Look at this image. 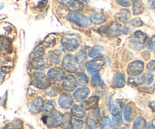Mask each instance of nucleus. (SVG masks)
<instances>
[{
	"instance_id": "2",
	"label": "nucleus",
	"mask_w": 155,
	"mask_h": 129,
	"mask_svg": "<svg viewBox=\"0 0 155 129\" xmlns=\"http://www.w3.org/2000/svg\"><path fill=\"white\" fill-rule=\"evenodd\" d=\"M81 39L77 34H67L62 38L61 45L64 49L69 51H74L78 48Z\"/></svg>"
},
{
	"instance_id": "9",
	"label": "nucleus",
	"mask_w": 155,
	"mask_h": 129,
	"mask_svg": "<svg viewBox=\"0 0 155 129\" xmlns=\"http://www.w3.org/2000/svg\"><path fill=\"white\" fill-rule=\"evenodd\" d=\"M104 62H105V60L102 57H98V58L94 59L90 61H87L85 66H86L88 73L92 74V75H94V74L98 73V71L102 68V66L104 64Z\"/></svg>"
},
{
	"instance_id": "10",
	"label": "nucleus",
	"mask_w": 155,
	"mask_h": 129,
	"mask_svg": "<svg viewBox=\"0 0 155 129\" xmlns=\"http://www.w3.org/2000/svg\"><path fill=\"white\" fill-rule=\"evenodd\" d=\"M144 67L145 66H144L143 62L142 60H136L129 64L127 67V73L131 76H139L143 72Z\"/></svg>"
},
{
	"instance_id": "26",
	"label": "nucleus",
	"mask_w": 155,
	"mask_h": 129,
	"mask_svg": "<svg viewBox=\"0 0 155 129\" xmlns=\"http://www.w3.org/2000/svg\"><path fill=\"white\" fill-rule=\"evenodd\" d=\"M146 120L142 116H137L133 122V129H146Z\"/></svg>"
},
{
	"instance_id": "29",
	"label": "nucleus",
	"mask_w": 155,
	"mask_h": 129,
	"mask_svg": "<svg viewBox=\"0 0 155 129\" xmlns=\"http://www.w3.org/2000/svg\"><path fill=\"white\" fill-rule=\"evenodd\" d=\"M61 126L63 129H72V117L70 113H65L63 115V119Z\"/></svg>"
},
{
	"instance_id": "17",
	"label": "nucleus",
	"mask_w": 155,
	"mask_h": 129,
	"mask_svg": "<svg viewBox=\"0 0 155 129\" xmlns=\"http://www.w3.org/2000/svg\"><path fill=\"white\" fill-rule=\"evenodd\" d=\"M121 108H122L123 115L125 120L129 122H132L136 114L133 105L131 104H126L121 106Z\"/></svg>"
},
{
	"instance_id": "11",
	"label": "nucleus",
	"mask_w": 155,
	"mask_h": 129,
	"mask_svg": "<svg viewBox=\"0 0 155 129\" xmlns=\"http://www.w3.org/2000/svg\"><path fill=\"white\" fill-rule=\"evenodd\" d=\"M47 77L51 81L58 82L62 81L64 79V72L60 67L50 68L47 73Z\"/></svg>"
},
{
	"instance_id": "19",
	"label": "nucleus",
	"mask_w": 155,
	"mask_h": 129,
	"mask_svg": "<svg viewBox=\"0 0 155 129\" xmlns=\"http://www.w3.org/2000/svg\"><path fill=\"white\" fill-rule=\"evenodd\" d=\"M126 84L125 75L122 73H117L114 74L112 79V85L117 89L123 88Z\"/></svg>"
},
{
	"instance_id": "35",
	"label": "nucleus",
	"mask_w": 155,
	"mask_h": 129,
	"mask_svg": "<svg viewBox=\"0 0 155 129\" xmlns=\"http://www.w3.org/2000/svg\"><path fill=\"white\" fill-rule=\"evenodd\" d=\"M5 129H23V122L20 119H16L6 125Z\"/></svg>"
},
{
	"instance_id": "23",
	"label": "nucleus",
	"mask_w": 155,
	"mask_h": 129,
	"mask_svg": "<svg viewBox=\"0 0 155 129\" xmlns=\"http://www.w3.org/2000/svg\"><path fill=\"white\" fill-rule=\"evenodd\" d=\"M75 79L77 85L82 86V87H84V86L87 85L89 82V77L87 76L86 74H85L83 72H80L78 73H77V75L75 76Z\"/></svg>"
},
{
	"instance_id": "24",
	"label": "nucleus",
	"mask_w": 155,
	"mask_h": 129,
	"mask_svg": "<svg viewBox=\"0 0 155 129\" xmlns=\"http://www.w3.org/2000/svg\"><path fill=\"white\" fill-rule=\"evenodd\" d=\"M133 2V15H139L140 14L143 13L145 10L143 2L142 0H132Z\"/></svg>"
},
{
	"instance_id": "41",
	"label": "nucleus",
	"mask_w": 155,
	"mask_h": 129,
	"mask_svg": "<svg viewBox=\"0 0 155 129\" xmlns=\"http://www.w3.org/2000/svg\"><path fill=\"white\" fill-rule=\"evenodd\" d=\"M147 48L150 51H155V35L153 36L148 42Z\"/></svg>"
},
{
	"instance_id": "51",
	"label": "nucleus",
	"mask_w": 155,
	"mask_h": 129,
	"mask_svg": "<svg viewBox=\"0 0 155 129\" xmlns=\"http://www.w3.org/2000/svg\"><path fill=\"white\" fill-rule=\"evenodd\" d=\"M113 129H128V128H113Z\"/></svg>"
},
{
	"instance_id": "15",
	"label": "nucleus",
	"mask_w": 155,
	"mask_h": 129,
	"mask_svg": "<svg viewBox=\"0 0 155 129\" xmlns=\"http://www.w3.org/2000/svg\"><path fill=\"white\" fill-rule=\"evenodd\" d=\"M77 82L75 77L72 75H68L64 77L62 82V88L67 92H72L76 89Z\"/></svg>"
},
{
	"instance_id": "8",
	"label": "nucleus",
	"mask_w": 155,
	"mask_h": 129,
	"mask_svg": "<svg viewBox=\"0 0 155 129\" xmlns=\"http://www.w3.org/2000/svg\"><path fill=\"white\" fill-rule=\"evenodd\" d=\"M122 25L118 22H113L107 27H103L102 33H105L107 36L110 37H117L120 36L122 33Z\"/></svg>"
},
{
	"instance_id": "43",
	"label": "nucleus",
	"mask_w": 155,
	"mask_h": 129,
	"mask_svg": "<svg viewBox=\"0 0 155 129\" xmlns=\"http://www.w3.org/2000/svg\"><path fill=\"white\" fill-rule=\"evenodd\" d=\"M77 58H78L79 61H86V53L84 50H80L79 53L77 54Z\"/></svg>"
},
{
	"instance_id": "50",
	"label": "nucleus",
	"mask_w": 155,
	"mask_h": 129,
	"mask_svg": "<svg viewBox=\"0 0 155 129\" xmlns=\"http://www.w3.org/2000/svg\"><path fill=\"white\" fill-rule=\"evenodd\" d=\"M82 1L85 2H86V3H89V2H90V0H82Z\"/></svg>"
},
{
	"instance_id": "18",
	"label": "nucleus",
	"mask_w": 155,
	"mask_h": 129,
	"mask_svg": "<svg viewBox=\"0 0 155 129\" xmlns=\"http://www.w3.org/2000/svg\"><path fill=\"white\" fill-rule=\"evenodd\" d=\"M99 102V98L98 96H92L89 98L86 99V101L82 103L81 107L84 109L85 110H93L95 109L98 105Z\"/></svg>"
},
{
	"instance_id": "36",
	"label": "nucleus",
	"mask_w": 155,
	"mask_h": 129,
	"mask_svg": "<svg viewBox=\"0 0 155 129\" xmlns=\"http://www.w3.org/2000/svg\"><path fill=\"white\" fill-rule=\"evenodd\" d=\"M54 106H55V104H54V101H51V100L46 101L44 103V112H45V113H51L54 110Z\"/></svg>"
},
{
	"instance_id": "48",
	"label": "nucleus",
	"mask_w": 155,
	"mask_h": 129,
	"mask_svg": "<svg viewBox=\"0 0 155 129\" xmlns=\"http://www.w3.org/2000/svg\"><path fill=\"white\" fill-rule=\"evenodd\" d=\"M147 129H155V125H154L152 121H151V122L148 123V126H147Z\"/></svg>"
},
{
	"instance_id": "1",
	"label": "nucleus",
	"mask_w": 155,
	"mask_h": 129,
	"mask_svg": "<svg viewBox=\"0 0 155 129\" xmlns=\"http://www.w3.org/2000/svg\"><path fill=\"white\" fill-rule=\"evenodd\" d=\"M147 38V35L143 32L136 31L130 38L129 45L135 51H140L143 48Z\"/></svg>"
},
{
	"instance_id": "28",
	"label": "nucleus",
	"mask_w": 155,
	"mask_h": 129,
	"mask_svg": "<svg viewBox=\"0 0 155 129\" xmlns=\"http://www.w3.org/2000/svg\"><path fill=\"white\" fill-rule=\"evenodd\" d=\"M103 49L101 46H98V45H96V46H94L91 48L89 51V53H88V55H89V57L92 59H97L98 57H101V53H102Z\"/></svg>"
},
{
	"instance_id": "52",
	"label": "nucleus",
	"mask_w": 155,
	"mask_h": 129,
	"mask_svg": "<svg viewBox=\"0 0 155 129\" xmlns=\"http://www.w3.org/2000/svg\"><path fill=\"white\" fill-rule=\"evenodd\" d=\"M1 77H2V74L0 73V78H1Z\"/></svg>"
},
{
	"instance_id": "7",
	"label": "nucleus",
	"mask_w": 155,
	"mask_h": 129,
	"mask_svg": "<svg viewBox=\"0 0 155 129\" xmlns=\"http://www.w3.org/2000/svg\"><path fill=\"white\" fill-rule=\"evenodd\" d=\"M128 82L130 84L135 85H145V87H148L151 85L152 83L153 76L151 74H140L139 76L130 77Z\"/></svg>"
},
{
	"instance_id": "32",
	"label": "nucleus",
	"mask_w": 155,
	"mask_h": 129,
	"mask_svg": "<svg viewBox=\"0 0 155 129\" xmlns=\"http://www.w3.org/2000/svg\"><path fill=\"white\" fill-rule=\"evenodd\" d=\"M48 58H49L50 61L52 62L53 63L58 64L60 62L61 54L57 50H55V51H48Z\"/></svg>"
},
{
	"instance_id": "31",
	"label": "nucleus",
	"mask_w": 155,
	"mask_h": 129,
	"mask_svg": "<svg viewBox=\"0 0 155 129\" xmlns=\"http://www.w3.org/2000/svg\"><path fill=\"white\" fill-rule=\"evenodd\" d=\"M107 104H108L109 110H110V113H111L114 116L120 115V112L119 108H118V107H117L114 104L113 99H112V95H110V96L108 98Z\"/></svg>"
},
{
	"instance_id": "27",
	"label": "nucleus",
	"mask_w": 155,
	"mask_h": 129,
	"mask_svg": "<svg viewBox=\"0 0 155 129\" xmlns=\"http://www.w3.org/2000/svg\"><path fill=\"white\" fill-rule=\"evenodd\" d=\"M44 54H45V49L43 47L42 45H37L33 50L30 57H31L32 60H36V59L44 57Z\"/></svg>"
},
{
	"instance_id": "21",
	"label": "nucleus",
	"mask_w": 155,
	"mask_h": 129,
	"mask_svg": "<svg viewBox=\"0 0 155 129\" xmlns=\"http://www.w3.org/2000/svg\"><path fill=\"white\" fill-rule=\"evenodd\" d=\"M89 18L93 24L99 25L104 24L106 21V17L103 14L98 12H92L89 15Z\"/></svg>"
},
{
	"instance_id": "42",
	"label": "nucleus",
	"mask_w": 155,
	"mask_h": 129,
	"mask_svg": "<svg viewBox=\"0 0 155 129\" xmlns=\"http://www.w3.org/2000/svg\"><path fill=\"white\" fill-rule=\"evenodd\" d=\"M130 24H131L133 27H139L143 25V23H142V21H141L140 18H134V19H133L131 21H130Z\"/></svg>"
},
{
	"instance_id": "38",
	"label": "nucleus",
	"mask_w": 155,
	"mask_h": 129,
	"mask_svg": "<svg viewBox=\"0 0 155 129\" xmlns=\"http://www.w3.org/2000/svg\"><path fill=\"white\" fill-rule=\"evenodd\" d=\"M83 127V122L78 118L72 119V128L74 129H81Z\"/></svg>"
},
{
	"instance_id": "46",
	"label": "nucleus",
	"mask_w": 155,
	"mask_h": 129,
	"mask_svg": "<svg viewBox=\"0 0 155 129\" xmlns=\"http://www.w3.org/2000/svg\"><path fill=\"white\" fill-rule=\"evenodd\" d=\"M131 27H133L131 24H130V25H129V24L128 25H125L122 28V33H124V34H127V33H129L132 30Z\"/></svg>"
},
{
	"instance_id": "25",
	"label": "nucleus",
	"mask_w": 155,
	"mask_h": 129,
	"mask_svg": "<svg viewBox=\"0 0 155 129\" xmlns=\"http://www.w3.org/2000/svg\"><path fill=\"white\" fill-rule=\"evenodd\" d=\"M131 18V12L128 9H122L116 15V18L120 22H126Z\"/></svg>"
},
{
	"instance_id": "12",
	"label": "nucleus",
	"mask_w": 155,
	"mask_h": 129,
	"mask_svg": "<svg viewBox=\"0 0 155 129\" xmlns=\"http://www.w3.org/2000/svg\"><path fill=\"white\" fill-rule=\"evenodd\" d=\"M44 101L41 97H37L34 98L32 101H30L27 106H28L29 110L33 114H38L41 113L44 107Z\"/></svg>"
},
{
	"instance_id": "6",
	"label": "nucleus",
	"mask_w": 155,
	"mask_h": 129,
	"mask_svg": "<svg viewBox=\"0 0 155 129\" xmlns=\"http://www.w3.org/2000/svg\"><path fill=\"white\" fill-rule=\"evenodd\" d=\"M63 115L58 111H52L47 116H44L42 120L49 128H57L61 125Z\"/></svg>"
},
{
	"instance_id": "45",
	"label": "nucleus",
	"mask_w": 155,
	"mask_h": 129,
	"mask_svg": "<svg viewBox=\"0 0 155 129\" xmlns=\"http://www.w3.org/2000/svg\"><path fill=\"white\" fill-rule=\"evenodd\" d=\"M147 69L149 72H155V60H152L147 64Z\"/></svg>"
},
{
	"instance_id": "5",
	"label": "nucleus",
	"mask_w": 155,
	"mask_h": 129,
	"mask_svg": "<svg viewBox=\"0 0 155 129\" xmlns=\"http://www.w3.org/2000/svg\"><path fill=\"white\" fill-rule=\"evenodd\" d=\"M67 19L82 27H89L92 24L90 18L80 13H70L67 15Z\"/></svg>"
},
{
	"instance_id": "47",
	"label": "nucleus",
	"mask_w": 155,
	"mask_h": 129,
	"mask_svg": "<svg viewBox=\"0 0 155 129\" xmlns=\"http://www.w3.org/2000/svg\"><path fill=\"white\" fill-rule=\"evenodd\" d=\"M147 5L149 9H153L155 8V0H148Z\"/></svg>"
},
{
	"instance_id": "44",
	"label": "nucleus",
	"mask_w": 155,
	"mask_h": 129,
	"mask_svg": "<svg viewBox=\"0 0 155 129\" xmlns=\"http://www.w3.org/2000/svg\"><path fill=\"white\" fill-rule=\"evenodd\" d=\"M116 2L123 7H129L132 4V0H116Z\"/></svg>"
},
{
	"instance_id": "40",
	"label": "nucleus",
	"mask_w": 155,
	"mask_h": 129,
	"mask_svg": "<svg viewBox=\"0 0 155 129\" xmlns=\"http://www.w3.org/2000/svg\"><path fill=\"white\" fill-rule=\"evenodd\" d=\"M122 118H121L120 115L114 116V119L111 120V126L117 127L120 126V125H122Z\"/></svg>"
},
{
	"instance_id": "22",
	"label": "nucleus",
	"mask_w": 155,
	"mask_h": 129,
	"mask_svg": "<svg viewBox=\"0 0 155 129\" xmlns=\"http://www.w3.org/2000/svg\"><path fill=\"white\" fill-rule=\"evenodd\" d=\"M71 115H73L74 117L78 118V119L84 118L86 115V110H85L81 106H79V105L73 106L72 108H71Z\"/></svg>"
},
{
	"instance_id": "34",
	"label": "nucleus",
	"mask_w": 155,
	"mask_h": 129,
	"mask_svg": "<svg viewBox=\"0 0 155 129\" xmlns=\"http://www.w3.org/2000/svg\"><path fill=\"white\" fill-rule=\"evenodd\" d=\"M56 43V36L54 34H50L44 39L43 45H45V47H52L53 45H55Z\"/></svg>"
},
{
	"instance_id": "14",
	"label": "nucleus",
	"mask_w": 155,
	"mask_h": 129,
	"mask_svg": "<svg viewBox=\"0 0 155 129\" xmlns=\"http://www.w3.org/2000/svg\"><path fill=\"white\" fill-rule=\"evenodd\" d=\"M89 93H90V90H89V88L84 86V87H80L76 89L74 91L73 96H74V99L77 101L82 102V101H84L87 98Z\"/></svg>"
},
{
	"instance_id": "39",
	"label": "nucleus",
	"mask_w": 155,
	"mask_h": 129,
	"mask_svg": "<svg viewBox=\"0 0 155 129\" xmlns=\"http://www.w3.org/2000/svg\"><path fill=\"white\" fill-rule=\"evenodd\" d=\"M86 127L88 129H96L97 128V123L96 121L93 118L89 117L86 119Z\"/></svg>"
},
{
	"instance_id": "30",
	"label": "nucleus",
	"mask_w": 155,
	"mask_h": 129,
	"mask_svg": "<svg viewBox=\"0 0 155 129\" xmlns=\"http://www.w3.org/2000/svg\"><path fill=\"white\" fill-rule=\"evenodd\" d=\"M91 85L93 87H101L102 88L104 86V82H103L101 77L98 75V73L94 74L92 76L91 78Z\"/></svg>"
},
{
	"instance_id": "37",
	"label": "nucleus",
	"mask_w": 155,
	"mask_h": 129,
	"mask_svg": "<svg viewBox=\"0 0 155 129\" xmlns=\"http://www.w3.org/2000/svg\"><path fill=\"white\" fill-rule=\"evenodd\" d=\"M100 126L101 129H108L111 126V120L109 118V116H106L103 117L101 120V123H100Z\"/></svg>"
},
{
	"instance_id": "16",
	"label": "nucleus",
	"mask_w": 155,
	"mask_h": 129,
	"mask_svg": "<svg viewBox=\"0 0 155 129\" xmlns=\"http://www.w3.org/2000/svg\"><path fill=\"white\" fill-rule=\"evenodd\" d=\"M66 7L72 13H78L84 8V4L80 0H70L66 4Z\"/></svg>"
},
{
	"instance_id": "13",
	"label": "nucleus",
	"mask_w": 155,
	"mask_h": 129,
	"mask_svg": "<svg viewBox=\"0 0 155 129\" xmlns=\"http://www.w3.org/2000/svg\"><path fill=\"white\" fill-rule=\"evenodd\" d=\"M73 100L72 96L70 94L64 93L60 95L58 98V104L62 109L64 110H68V109L71 108L73 104Z\"/></svg>"
},
{
	"instance_id": "49",
	"label": "nucleus",
	"mask_w": 155,
	"mask_h": 129,
	"mask_svg": "<svg viewBox=\"0 0 155 129\" xmlns=\"http://www.w3.org/2000/svg\"><path fill=\"white\" fill-rule=\"evenodd\" d=\"M150 107L152 109L153 111H154L155 113V101H153V102H151V104H150Z\"/></svg>"
},
{
	"instance_id": "20",
	"label": "nucleus",
	"mask_w": 155,
	"mask_h": 129,
	"mask_svg": "<svg viewBox=\"0 0 155 129\" xmlns=\"http://www.w3.org/2000/svg\"><path fill=\"white\" fill-rule=\"evenodd\" d=\"M32 65H33V67L39 69L51 66V63L50 62V60H48L47 57H42L40 58L36 59V60H33Z\"/></svg>"
},
{
	"instance_id": "33",
	"label": "nucleus",
	"mask_w": 155,
	"mask_h": 129,
	"mask_svg": "<svg viewBox=\"0 0 155 129\" xmlns=\"http://www.w3.org/2000/svg\"><path fill=\"white\" fill-rule=\"evenodd\" d=\"M61 91V88L58 85H52L49 86L46 91V95L50 97H54L59 94Z\"/></svg>"
},
{
	"instance_id": "4",
	"label": "nucleus",
	"mask_w": 155,
	"mask_h": 129,
	"mask_svg": "<svg viewBox=\"0 0 155 129\" xmlns=\"http://www.w3.org/2000/svg\"><path fill=\"white\" fill-rule=\"evenodd\" d=\"M31 82L35 87L39 89H48L50 85L47 76L41 71H36L33 73Z\"/></svg>"
},
{
	"instance_id": "3",
	"label": "nucleus",
	"mask_w": 155,
	"mask_h": 129,
	"mask_svg": "<svg viewBox=\"0 0 155 129\" xmlns=\"http://www.w3.org/2000/svg\"><path fill=\"white\" fill-rule=\"evenodd\" d=\"M62 67L68 73H74L77 72L80 68V61L77 57L73 54H68L62 60Z\"/></svg>"
}]
</instances>
